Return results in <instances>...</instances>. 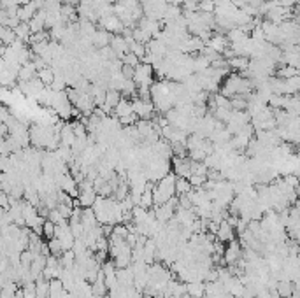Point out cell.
I'll return each mask as SVG.
<instances>
[{
	"mask_svg": "<svg viewBox=\"0 0 300 298\" xmlns=\"http://www.w3.org/2000/svg\"><path fill=\"white\" fill-rule=\"evenodd\" d=\"M176 182H177V175L174 174V172L167 174L165 177L160 179V181L156 182V186H154V190H153L154 207L163 206V204H167L169 200H172L174 197H177L176 195Z\"/></svg>",
	"mask_w": 300,
	"mask_h": 298,
	"instance_id": "obj_1",
	"label": "cell"
},
{
	"mask_svg": "<svg viewBox=\"0 0 300 298\" xmlns=\"http://www.w3.org/2000/svg\"><path fill=\"white\" fill-rule=\"evenodd\" d=\"M244 258V251H243V244L239 240H230L228 246L225 248V255H223V263L225 265H237L241 259Z\"/></svg>",
	"mask_w": 300,
	"mask_h": 298,
	"instance_id": "obj_2",
	"label": "cell"
},
{
	"mask_svg": "<svg viewBox=\"0 0 300 298\" xmlns=\"http://www.w3.org/2000/svg\"><path fill=\"white\" fill-rule=\"evenodd\" d=\"M132 104H134V113L141 120H153L154 118L153 114L156 113V109H154V104L151 100H143V98L135 97Z\"/></svg>",
	"mask_w": 300,
	"mask_h": 298,
	"instance_id": "obj_3",
	"label": "cell"
},
{
	"mask_svg": "<svg viewBox=\"0 0 300 298\" xmlns=\"http://www.w3.org/2000/svg\"><path fill=\"white\" fill-rule=\"evenodd\" d=\"M99 25H100V28H104V30H107L109 34H112V35L123 34V30H125L123 21L119 20V18H118L116 14L105 16V18H100V20H99Z\"/></svg>",
	"mask_w": 300,
	"mask_h": 298,
	"instance_id": "obj_4",
	"label": "cell"
},
{
	"mask_svg": "<svg viewBox=\"0 0 300 298\" xmlns=\"http://www.w3.org/2000/svg\"><path fill=\"white\" fill-rule=\"evenodd\" d=\"M192 162L193 160L190 156L186 158H172V172L177 175V177H185L190 179L192 177Z\"/></svg>",
	"mask_w": 300,
	"mask_h": 298,
	"instance_id": "obj_5",
	"label": "cell"
},
{
	"mask_svg": "<svg viewBox=\"0 0 300 298\" xmlns=\"http://www.w3.org/2000/svg\"><path fill=\"white\" fill-rule=\"evenodd\" d=\"M97 198H99V193L95 191L93 186L79 188V197H77V200H79V206H81L83 209H90V207L95 206Z\"/></svg>",
	"mask_w": 300,
	"mask_h": 298,
	"instance_id": "obj_6",
	"label": "cell"
},
{
	"mask_svg": "<svg viewBox=\"0 0 300 298\" xmlns=\"http://www.w3.org/2000/svg\"><path fill=\"white\" fill-rule=\"evenodd\" d=\"M111 47L112 51L116 53V56H118L119 60H123L125 54L130 53V46H128V41L125 39L123 35L118 34V35H112L111 39Z\"/></svg>",
	"mask_w": 300,
	"mask_h": 298,
	"instance_id": "obj_7",
	"label": "cell"
},
{
	"mask_svg": "<svg viewBox=\"0 0 300 298\" xmlns=\"http://www.w3.org/2000/svg\"><path fill=\"white\" fill-rule=\"evenodd\" d=\"M205 46L212 47L216 53L223 54L225 51L230 47V41H228V37H225L223 34H212V37L209 39V43L205 44Z\"/></svg>",
	"mask_w": 300,
	"mask_h": 298,
	"instance_id": "obj_8",
	"label": "cell"
},
{
	"mask_svg": "<svg viewBox=\"0 0 300 298\" xmlns=\"http://www.w3.org/2000/svg\"><path fill=\"white\" fill-rule=\"evenodd\" d=\"M234 235H235V228L228 223L227 219H223L219 223V228L216 232V239L219 242H223V244H228L230 240H234Z\"/></svg>",
	"mask_w": 300,
	"mask_h": 298,
	"instance_id": "obj_9",
	"label": "cell"
},
{
	"mask_svg": "<svg viewBox=\"0 0 300 298\" xmlns=\"http://www.w3.org/2000/svg\"><path fill=\"white\" fill-rule=\"evenodd\" d=\"M111 39H112V34H109L107 30H104V28H97L95 35H93V47H97V49H102V47H107L111 46Z\"/></svg>",
	"mask_w": 300,
	"mask_h": 298,
	"instance_id": "obj_10",
	"label": "cell"
},
{
	"mask_svg": "<svg viewBox=\"0 0 300 298\" xmlns=\"http://www.w3.org/2000/svg\"><path fill=\"white\" fill-rule=\"evenodd\" d=\"M37 67L34 65V62H27L21 65L18 72V81L19 83H27V81H32V79L37 78Z\"/></svg>",
	"mask_w": 300,
	"mask_h": 298,
	"instance_id": "obj_11",
	"label": "cell"
},
{
	"mask_svg": "<svg viewBox=\"0 0 300 298\" xmlns=\"http://www.w3.org/2000/svg\"><path fill=\"white\" fill-rule=\"evenodd\" d=\"M46 265H48V256H44V255L35 256V259L32 261V265H30V272H32V275H34L35 281H37V279L44 274V268H46Z\"/></svg>",
	"mask_w": 300,
	"mask_h": 298,
	"instance_id": "obj_12",
	"label": "cell"
},
{
	"mask_svg": "<svg viewBox=\"0 0 300 298\" xmlns=\"http://www.w3.org/2000/svg\"><path fill=\"white\" fill-rule=\"evenodd\" d=\"M135 283V272L134 268L127 267V268H118V284L121 286H134Z\"/></svg>",
	"mask_w": 300,
	"mask_h": 298,
	"instance_id": "obj_13",
	"label": "cell"
},
{
	"mask_svg": "<svg viewBox=\"0 0 300 298\" xmlns=\"http://www.w3.org/2000/svg\"><path fill=\"white\" fill-rule=\"evenodd\" d=\"M130 114H134V104H132L130 98H121V102H119L118 105L114 107V116L116 118H125V116H130Z\"/></svg>",
	"mask_w": 300,
	"mask_h": 298,
	"instance_id": "obj_14",
	"label": "cell"
},
{
	"mask_svg": "<svg viewBox=\"0 0 300 298\" xmlns=\"http://www.w3.org/2000/svg\"><path fill=\"white\" fill-rule=\"evenodd\" d=\"M251 60L248 56H234V58L228 60V65H230L232 70H235L237 74H244L248 69H250Z\"/></svg>",
	"mask_w": 300,
	"mask_h": 298,
	"instance_id": "obj_15",
	"label": "cell"
},
{
	"mask_svg": "<svg viewBox=\"0 0 300 298\" xmlns=\"http://www.w3.org/2000/svg\"><path fill=\"white\" fill-rule=\"evenodd\" d=\"M69 291L63 286L62 279H53L50 281V298H65Z\"/></svg>",
	"mask_w": 300,
	"mask_h": 298,
	"instance_id": "obj_16",
	"label": "cell"
},
{
	"mask_svg": "<svg viewBox=\"0 0 300 298\" xmlns=\"http://www.w3.org/2000/svg\"><path fill=\"white\" fill-rule=\"evenodd\" d=\"M62 146H69L72 147L74 142L77 140V135L76 132H74V127L72 123H63V128H62Z\"/></svg>",
	"mask_w": 300,
	"mask_h": 298,
	"instance_id": "obj_17",
	"label": "cell"
},
{
	"mask_svg": "<svg viewBox=\"0 0 300 298\" xmlns=\"http://www.w3.org/2000/svg\"><path fill=\"white\" fill-rule=\"evenodd\" d=\"M153 190H154L153 182H148L146 190H144L143 197H141V207H144V209H151V207H154V197H153Z\"/></svg>",
	"mask_w": 300,
	"mask_h": 298,
	"instance_id": "obj_18",
	"label": "cell"
},
{
	"mask_svg": "<svg viewBox=\"0 0 300 298\" xmlns=\"http://www.w3.org/2000/svg\"><path fill=\"white\" fill-rule=\"evenodd\" d=\"M37 78L44 83V86H53L54 79H56V72L51 67H44L37 72Z\"/></svg>",
	"mask_w": 300,
	"mask_h": 298,
	"instance_id": "obj_19",
	"label": "cell"
},
{
	"mask_svg": "<svg viewBox=\"0 0 300 298\" xmlns=\"http://www.w3.org/2000/svg\"><path fill=\"white\" fill-rule=\"evenodd\" d=\"M193 191V186L190 182V179H185V177H177V182H176V195L177 197H186Z\"/></svg>",
	"mask_w": 300,
	"mask_h": 298,
	"instance_id": "obj_20",
	"label": "cell"
},
{
	"mask_svg": "<svg viewBox=\"0 0 300 298\" xmlns=\"http://www.w3.org/2000/svg\"><path fill=\"white\" fill-rule=\"evenodd\" d=\"M188 286V295L192 298H204L205 297V284L204 281H195V283L186 284Z\"/></svg>",
	"mask_w": 300,
	"mask_h": 298,
	"instance_id": "obj_21",
	"label": "cell"
},
{
	"mask_svg": "<svg viewBox=\"0 0 300 298\" xmlns=\"http://www.w3.org/2000/svg\"><path fill=\"white\" fill-rule=\"evenodd\" d=\"M277 78L279 79H292V78H297V76H300V70L297 69V67H292V65H283L276 70Z\"/></svg>",
	"mask_w": 300,
	"mask_h": 298,
	"instance_id": "obj_22",
	"label": "cell"
},
{
	"mask_svg": "<svg viewBox=\"0 0 300 298\" xmlns=\"http://www.w3.org/2000/svg\"><path fill=\"white\" fill-rule=\"evenodd\" d=\"M16 32V37L19 41H23V43L30 44V37H32V30H30V25L28 23H19L18 27L14 28Z\"/></svg>",
	"mask_w": 300,
	"mask_h": 298,
	"instance_id": "obj_23",
	"label": "cell"
},
{
	"mask_svg": "<svg viewBox=\"0 0 300 298\" xmlns=\"http://www.w3.org/2000/svg\"><path fill=\"white\" fill-rule=\"evenodd\" d=\"M0 37H2V44H4V46H11V44H14L16 41H18L16 32L12 30V28H7V27L0 28Z\"/></svg>",
	"mask_w": 300,
	"mask_h": 298,
	"instance_id": "obj_24",
	"label": "cell"
},
{
	"mask_svg": "<svg viewBox=\"0 0 300 298\" xmlns=\"http://www.w3.org/2000/svg\"><path fill=\"white\" fill-rule=\"evenodd\" d=\"M48 246H50V253H51V256H56V258H60V256L63 255V248H62V242L54 237V239H51V240H48Z\"/></svg>",
	"mask_w": 300,
	"mask_h": 298,
	"instance_id": "obj_25",
	"label": "cell"
},
{
	"mask_svg": "<svg viewBox=\"0 0 300 298\" xmlns=\"http://www.w3.org/2000/svg\"><path fill=\"white\" fill-rule=\"evenodd\" d=\"M43 237L46 240H51L56 237V225H54L53 221L46 219V223H44V226H43Z\"/></svg>",
	"mask_w": 300,
	"mask_h": 298,
	"instance_id": "obj_26",
	"label": "cell"
},
{
	"mask_svg": "<svg viewBox=\"0 0 300 298\" xmlns=\"http://www.w3.org/2000/svg\"><path fill=\"white\" fill-rule=\"evenodd\" d=\"M121 62H123V65H130V67H134V69H137V67L141 65V63H143V60L139 58L137 54L128 53V54H125L123 60H121Z\"/></svg>",
	"mask_w": 300,
	"mask_h": 298,
	"instance_id": "obj_27",
	"label": "cell"
},
{
	"mask_svg": "<svg viewBox=\"0 0 300 298\" xmlns=\"http://www.w3.org/2000/svg\"><path fill=\"white\" fill-rule=\"evenodd\" d=\"M200 12H214L216 11V0H199Z\"/></svg>",
	"mask_w": 300,
	"mask_h": 298,
	"instance_id": "obj_28",
	"label": "cell"
},
{
	"mask_svg": "<svg viewBox=\"0 0 300 298\" xmlns=\"http://www.w3.org/2000/svg\"><path fill=\"white\" fill-rule=\"evenodd\" d=\"M34 259H35V255L30 251V249H25V251L21 253V265H23V267L30 268V265H32Z\"/></svg>",
	"mask_w": 300,
	"mask_h": 298,
	"instance_id": "obj_29",
	"label": "cell"
},
{
	"mask_svg": "<svg viewBox=\"0 0 300 298\" xmlns=\"http://www.w3.org/2000/svg\"><path fill=\"white\" fill-rule=\"evenodd\" d=\"M48 219L50 221H53L54 225H60V223H63V221H67L65 217L62 216V213L58 209H53V211H50V214H48Z\"/></svg>",
	"mask_w": 300,
	"mask_h": 298,
	"instance_id": "obj_30",
	"label": "cell"
},
{
	"mask_svg": "<svg viewBox=\"0 0 300 298\" xmlns=\"http://www.w3.org/2000/svg\"><path fill=\"white\" fill-rule=\"evenodd\" d=\"M121 72H123V76L127 79H134V76H135V69H134V67H130V65H123Z\"/></svg>",
	"mask_w": 300,
	"mask_h": 298,
	"instance_id": "obj_31",
	"label": "cell"
},
{
	"mask_svg": "<svg viewBox=\"0 0 300 298\" xmlns=\"http://www.w3.org/2000/svg\"><path fill=\"white\" fill-rule=\"evenodd\" d=\"M299 258H300V251H299Z\"/></svg>",
	"mask_w": 300,
	"mask_h": 298,
	"instance_id": "obj_32",
	"label": "cell"
}]
</instances>
